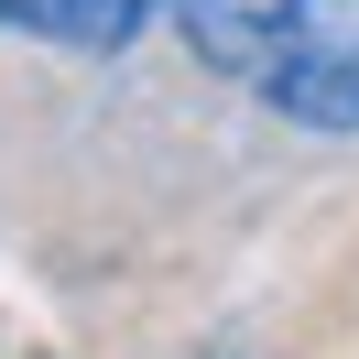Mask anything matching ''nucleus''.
<instances>
[{
  "instance_id": "obj_1",
  "label": "nucleus",
  "mask_w": 359,
  "mask_h": 359,
  "mask_svg": "<svg viewBox=\"0 0 359 359\" xmlns=\"http://www.w3.org/2000/svg\"><path fill=\"white\" fill-rule=\"evenodd\" d=\"M163 11L262 109L305 131H359V0H163Z\"/></svg>"
},
{
  "instance_id": "obj_2",
  "label": "nucleus",
  "mask_w": 359,
  "mask_h": 359,
  "mask_svg": "<svg viewBox=\"0 0 359 359\" xmlns=\"http://www.w3.org/2000/svg\"><path fill=\"white\" fill-rule=\"evenodd\" d=\"M163 0H0V22L33 33V44H66V55H120Z\"/></svg>"
}]
</instances>
